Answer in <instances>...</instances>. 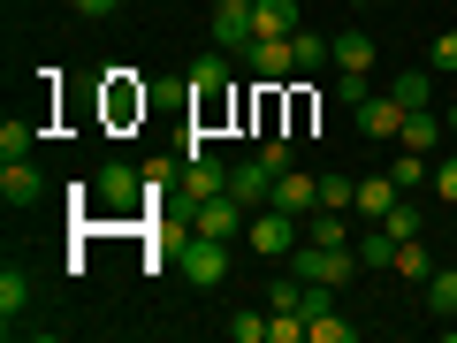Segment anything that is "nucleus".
Listing matches in <instances>:
<instances>
[{
  "mask_svg": "<svg viewBox=\"0 0 457 343\" xmlns=\"http://www.w3.org/2000/svg\"><path fill=\"white\" fill-rule=\"evenodd\" d=\"M442 122H450V138H457V99H450V114H442Z\"/></svg>",
  "mask_w": 457,
  "mask_h": 343,
  "instance_id": "33",
  "label": "nucleus"
},
{
  "mask_svg": "<svg viewBox=\"0 0 457 343\" xmlns=\"http://www.w3.org/2000/svg\"><path fill=\"white\" fill-rule=\"evenodd\" d=\"M381 229H389L396 245H411V237H420V229H427V213H420V206H411V198H396V206H389V213H381Z\"/></svg>",
  "mask_w": 457,
  "mask_h": 343,
  "instance_id": "24",
  "label": "nucleus"
},
{
  "mask_svg": "<svg viewBox=\"0 0 457 343\" xmlns=\"http://www.w3.org/2000/svg\"><path fill=\"white\" fill-rule=\"evenodd\" d=\"M374 38L366 31H336V77H374Z\"/></svg>",
  "mask_w": 457,
  "mask_h": 343,
  "instance_id": "15",
  "label": "nucleus"
},
{
  "mask_svg": "<svg viewBox=\"0 0 457 343\" xmlns=\"http://www.w3.org/2000/svg\"><path fill=\"white\" fill-rule=\"evenodd\" d=\"M252 8H260V0H213V46L221 54H245L252 46Z\"/></svg>",
  "mask_w": 457,
  "mask_h": 343,
  "instance_id": "9",
  "label": "nucleus"
},
{
  "mask_svg": "<svg viewBox=\"0 0 457 343\" xmlns=\"http://www.w3.org/2000/svg\"><path fill=\"white\" fill-rule=\"evenodd\" d=\"M176 267H183L191 290H221V282H228V237H198V229H183Z\"/></svg>",
  "mask_w": 457,
  "mask_h": 343,
  "instance_id": "1",
  "label": "nucleus"
},
{
  "mask_svg": "<svg viewBox=\"0 0 457 343\" xmlns=\"http://www.w3.org/2000/svg\"><path fill=\"white\" fill-rule=\"evenodd\" d=\"M228 77H237V54H221V46H213V54H198V69H191V99L206 107V122L221 114V99H228Z\"/></svg>",
  "mask_w": 457,
  "mask_h": 343,
  "instance_id": "4",
  "label": "nucleus"
},
{
  "mask_svg": "<svg viewBox=\"0 0 457 343\" xmlns=\"http://www.w3.org/2000/svg\"><path fill=\"white\" fill-rule=\"evenodd\" d=\"M427 313H435V321L457 313V267H435V275H427Z\"/></svg>",
  "mask_w": 457,
  "mask_h": 343,
  "instance_id": "22",
  "label": "nucleus"
},
{
  "mask_svg": "<svg viewBox=\"0 0 457 343\" xmlns=\"http://www.w3.org/2000/svg\"><path fill=\"white\" fill-rule=\"evenodd\" d=\"M442 130H450V122H442L435 107H411V114H404V138H396V146H411V153H435V146H442Z\"/></svg>",
  "mask_w": 457,
  "mask_h": 343,
  "instance_id": "17",
  "label": "nucleus"
},
{
  "mask_svg": "<svg viewBox=\"0 0 457 343\" xmlns=\"http://www.w3.org/2000/svg\"><path fill=\"white\" fill-rule=\"evenodd\" d=\"M290 54H297V77H312V69H336V38L305 31V23L290 31Z\"/></svg>",
  "mask_w": 457,
  "mask_h": 343,
  "instance_id": "16",
  "label": "nucleus"
},
{
  "mask_svg": "<svg viewBox=\"0 0 457 343\" xmlns=\"http://www.w3.org/2000/svg\"><path fill=\"white\" fill-rule=\"evenodd\" d=\"M297 31V0H260L252 8V38H290Z\"/></svg>",
  "mask_w": 457,
  "mask_h": 343,
  "instance_id": "18",
  "label": "nucleus"
},
{
  "mask_svg": "<svg viewBox=\"0 0 457 343\" xmlns=\"http://www.w3.org/2000/svg\"><path fill=\"white\" fill-rule=\"evenodd\" d=\"M366 92H374V77H336V99H343V107H359Z\"/></svg>",
  "mask_w": 457,
  "mask_h": 343,
  "instance_id": "31",
  "label": "nucleus"
},
{
  "mask_svg": "<svg viewBox=\"0 0 457 343\" xmlns=\"http://www.w3.org/2000/svg\"><path fill=\"white\" fill-rule=\"evenodd\" d=\"M427 191H435L442 206H457V153H442V161H435V176H427Z\"/></svg>",
  "mask_w": 457,
  "mask_h": 343,
  "instance_id": "28",
  "label": "nucleus"
},
{
  "mask_svg": "<svg viewBox=\"0 0 457 343\" xmlns=\"http://www.w3.org/2000/svg\"><path fill=\"white\" fill-rule=\"evenodd\" d=\"M389 176L404 183V191H427V176H435V153H411V146H396V161H389Z\"/></svg>",
  "mask_w": 457,
  "mask_h": 343,
  "instance_id": "19",
  "label": "nucleus"
},
{
  "mask_svg": "<svg viewBox=\"0 0 457 343\" xmlns=\"http://www.w3.org/2000/svg\"><path fill=\"white\" fill-rule=\"evenodd\" d=\"M305 343H359V321H343V313L328 305V313H312V321H305Z\"/></svg>",
  "mask_w": 457,
  "mask_h": 343,
  "instance_id": "20",
  "label": "nucleus"
},
{
  "mask_svg": "<svg viewBox=\"0 0 457 343\" xmlns=\"http://www.w3.org/2000/svg\"><path fill=\"white\" fill-rule=\"evenodd\" d=\"M381 92H389L404 114H411V107H435V69H396V77L381 84Z\"/></svg>",
  "mask_w": 457,
  "mask_h": 343,
  "instance_id": "14",
  "label": "nucleus"
},
{
  "mask_svg": "<svg viewBox=\"0 0 457 343\" xmlns=\"http://www.w3.org/2000/svg\"><path fill=\"white\" fill-rule=\"evenodd\" d=\"M69 8H77V16H114L122 0H69Z\"/></svg>",
  "mask_w": 457,
  "mask_h": 343,
  "instance_id": "32",
  "label": "nucleus"
},
{
  "mask_svg": "<svg viewBox=\"0 0 457 343\" xmlns=\"http://www.w3.org/2000/svg\"><path fill=\"white\" fill-rule=\"evenodd\" d=\"M137 191H145V168H130V161H107V168L92 176V198H99L107 213H130Z\"/></svg>",
  "mask_w": 457,
  "mask_h": 343,
  "instance_id": "6",
  "label": "nucleus"
},
{
  "mask_svg": "<svg viewBox=\"0 0 457 343\" xmlns=\"http://www.w3.org/2000/svg\"><path fill=\"white\" fill-rule=\"evenodd\" d=\"M245 69L260 77V92H275V84L297 77V54H290V38H252V46H245Z\"/></svg>",
  "mask_w": 457,
  "mask_h": 343,
  "instance_id": "8",
  "label": "nucleus"
},
{
  "mask_svg": "<svg viewBox=\"0 0 457 343\" xmlns=\"http://www.w3.org/2000/svg\"><path fill=\"white\" fill-rule=\"evenodd\" d=\"M31 146H38V122L8 114V122H0V161H31Z\"/></svg>",
  "mask_w": 457,
  "mask_h": 343,
  "instance_id": "21",
  "label": "nucleus"
},
{
  "mask_svg": "<svg viewBox=\"0 0 457 343\" xmlns=\"http://www.w3.org/2000/svg\"><path fill=\"white\" fill-rule=\"evenodd\" d=\"M290 275L320 282V290H343V282L359 275V245H297L290 252Z\"/></svg>",
  "mask_w": 457,
  "mask_h": 343,
  "instance_id": "3",
  "label": "nucleus"
},
{
  "mask_svg": "<svg viewBox=\"0 0 457 343\" xmlns=\"http://www.w3.org/2000/svg\"><path fill=\"white\" fill-rule=\"evenodd\" d=\"M267 305H275V313H297V305H305V275H282L275 290H267Z\"/></svg>",
  "mask_w": 457,
  "mask_h": 343,
  "instance_id": "29",
  "label": "nucleus"
},
{
  "mask_svg": "<svg viewBox=\"0 0 457 343\" xmlns=\"http://www.w3.org/2000/svg\"><path fill=\"white\" fill-rule=\"evenodd\" d=\"M23 305H31V275L23 267H0V313H8V328H16Z\"/></svg>",
  "mask_w": 457,
  "mask_h": 343,
  "instance_id": "23",
  "label": "nucleus"
},
{
  "mask_svg": "<svg viewBox=\"0 0 457 343\" xmlns=\"http://www.w3.org/2000/svg\"><path fill=\"white\" fill-rule=\"evenodd\" d=\"M442 336H450V343H457V313H450V321H442Z\"/></svg>",
  "mask_w": 457,
  "mask_h": 343,
  "instance_id": "34",
  "label": "nucleus"
},
{
  "mask_svg": "<svg viewBox=\"0 0 457 343\" xmlns=\"http://www.w3.org/2000/svg\"><path fill=\"white\" fill-rule=\"evenodd\" d=\"M389 260H396V237H389V229L374 222V229L359 237V267H389Z\"/></svg>",
  "mask_w": 457,
  "mask_h": 343,
  "instance_id": "26",
  "label": "nucleus"
},
{
  "mask_svg": "<svg viewBox=\"0 0 457 343\" xmlns=\"http://www.w3.org/2000/svg\"><path fill=\"white\" fill-rule=\"evenodd\" d=\"M389 267H396L404 282H427V275H435V252H427L420 237H411V245H396V260H389Z\"/></svg>",
  "mask_w": 457,
  "mask_h": 343,
  "instance_id": "25",
  "label": "nucleus"
},
{
  "mask_svg": "<svg viewBox=\"0 0 457 343\" xmlns=\"http://www.w3.org/2000/svg\"><path fill=\"white\" fill-rule=\"evenodd\" d=\"M435 69H442V77H457V31H435Z\"/></svg>",
  "mask_w": 457,
  "mask_h": 343,
  "instance_id": "30",
  "label": "nucleus"
},
{
  "mask_svg": "<svg viewBox=\"0 0 457 343\" xmlns=\"http://www.w3.org/2000/svg\"><path fill=\"white\" fill-rule=\"evenodd\" d=\"M0 198H8V206H38V198H46V176H38L31 161H0Z\"/></svg>",
  "mask_w": 457,
  "mask_h": 343,
  "instance_id": "12",
  "label": "nucleus"
},
{
  "mask_svg": "<svg viewBox=\"0 0 457 343\" xmlns=\"http://www.w3.org/2000/svg\"><path fill=\"white\" fill-rule=\"evenodd\" d=\"M245 245L260 252V260H290V252L305 245V222H297V213H282V206H252Z\"/></svg>",
  "mask_w": 457,
  "mask_h": 343,
  "instance_id": "2",
  "label": "nucleus"
},
{
  "mask_svg": "<svg viewBox=\"0 0 457 343\" xmlns=\"http://www.w3.org/2000/svg\"><path fill=\"white\" fill-rule=\"evenodd\" d=\"M267 206H282V213H297V222H305V213L320 206V176H305V168H282V176H275V198H267Z\"/></svg>",
  "mask_w": 457,
  "mask_h": 343,
  "instance_id": "10",
  "label": "nucleus"
},
{
  "mask_svg": "<svg viewBox=\"0 0 457 343\" xmlns=\"http://www.w3.org/2000/svg\"><path fill=\"white\" fill-rule=\"evenodd\" d=\"M245 222H252V206H245V198H228V191H213V198H198V206H191L198 237H245Z\"/></svg>",
  "mask_w": 457,
  "mask_h": 343,
  "instance_id": "5",
  "label": "nucleus"
},
{
  "mask_svg": "<svg viewBox=\"0 0 457 343\" xmlns=\"http://www.w3.org/2000/svg\"><path fill=\"white\" fill-rule=\"evenodd\" d=\"M228 198H245V206H267V198H275V168H267L260 153H252V161H237V168H228Z\"/></svg>",
  "mask_w": 457,
  "mask_h": 343,
  "instance_id": "11",
  "label": "nucleus"
},
{
  "mask_svg": "<svg viewBox=\"0 0 457 343\" xmlns=\"http://www.w3.org/2000/svg\"><path fill=\"white\" fill-rule=\"evenodd\" d=\"M351 122H359V138H374V146H396V138H404V107H396L389 92H366L359 107H351Z\"/></svg>",
  "mask_w": 457,
  "mask_h": 343,
  "instance_id": "7",
  "label": "nucleus"
},
{
  "mask_svg": "<svg viewBox=\"0 0 457 343\" xmlns=\"http://www.w3.org/2000/svg\"><path fill=\"white\" fill-rule=\"evenodd\" d=\"M267 321H275V313H228V343H267Z\"/></svg>",
  "mask_w": 457,
  "mask_h": 343,
  "instance_id": "27",
  "label": "nucleus"
},
{
  "mask_svg": "<svg viewBox=\"0 0 457 343\" xmlns=\"http://www.w3.org/2000/svg\"><path fill=\"white\" fill-rule=\"evenodd\" d=\"M396 198H404V183H396L389 168H381V176H359V198H351V213H366V222H381V213H389Z\"/></svg>",
  "mask_w": 457,
  "mask_h": 343,
  "instance_id": "13",
  "label": "nucleus"
}]
</instances>
